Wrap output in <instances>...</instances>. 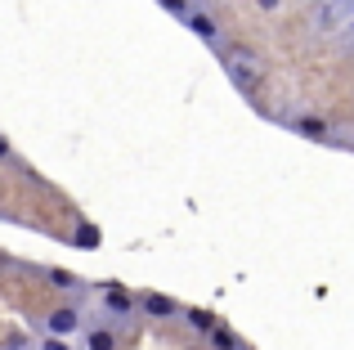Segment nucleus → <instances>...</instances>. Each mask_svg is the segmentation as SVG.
<instances>
[{
	"label": "nucleus",
	"mask_w": 354,
	"mask_h": 350,
	"mask_svg": "<svg viewBox=\"0 0 354 350\" xmlns=\"http://www.w3.org/2000/svg\"><path fill=\"white\" fill-rule=\"evenodd\" d=\"M81 324H86V315H81V306H72V301L45 315V333H50V337H77Z\"/></svg>",
	"instance_id": "nucleus-1"
},
{
	"label": "nucleus",
	"mask_w": 354,
	"mask_h": 350,
	"mask_svg": "<svg viewBox=\"0 0 354 350\" xmlns=\"http://www.w3.org/2000/svg\"><path fill=\"white\" fill-rule=\"evenodd\" d=\"M184 27H189L193 36H198L202 45H211V50H220V23L207 14V9H189V18H184Z\"/></svg>",
	"instance_id": "nucleus-2"
},
{
	"label": "nucleus",
	"mask_w": 354,
	"mask_h": 350,
	"mask_svg": "<svg viewBox=\"0 0 354 350\" xmlns=\"http://www.w3.org/2000/svg\"><path fill=\"white\" fill-rule=\"evenodd\" d=\"M229 81H234V86H238V90H242L247 99H256V86H260V68H256L251 59H242V54H238V59H229Z\"/></svg>",
	"instance_id": "nucleus-3"
},
{
	"label": "nucleus",
	"mask_w": 354,
	"mask_h": 350,
	"mask_svg": "<svg viewBox=\"0 0 354 350\" xmlns=\"http://www.w3.org/2000/svg\"><path fill=\"white\" fill-rule=\"evenodd\" d=\"M135 306L144 310L148 319H175V315H180V301L166 297V292H144V297H139Z\"/></svg>",
	"instance_id": "nucleus-4"
},
{
	"label": "nucleus",
	"mask_w": 354,
	"mask_h": 350,
	"mask_svg": "<svg viewBox=\"0 0 354 350\" xmlns=\"http://www.w3.org/2000/svg\"><path fill=\"white\" fill-rule=\"evenodd\" d=\"M292 131H296V135H305V140H328V122H323L319 113H301V117H292Z\"/></svg>",
	"instance_id": "nucleus-5"
},
{
	"label": "nucleus",
	"mask_w": 354,
	"mask_h": 350,
	"mask_svg": "<svg viewBox=\"0 0 354 350\" xmlns=\"http://www.w3.org/2000/svg\"><path fill=\"white\" fill-rule=\"evenodd\" d=\"M81 350H117V333H113V328H90V333H86V342H81Z\"/></svg>",
	"instance_id": "nucleus-6"
},
{
	"label": "nucleus",
	"mask_w": 354,
	"mask_h": 350,
	"mask_svg": "<svg viewBox=\"0 0 354 350\" xmlns=\"http://www.w3.org/2000/svg\"><path fill=\"white\" fill-rule=\"evenodd\" d=\"M104 310L108 315H135V297H126L121 288H108L104 292Z\"/></svg>",
	"instance_id": "nucleus-7"
},
{
	"label": "nucleus",
	"mask_w": 354,
	"mask_h": 350,
	"mask_svg": "<svg viewBox=\"0 0 354 350\" xmlns=\"http://www.w3.org/2000/svg\"><path fill=\"white\" fill-rule=\"evenodd\" d=\"M45 279H50V288L68 292V297H72V292H81V279L72 270H45Z\"/></svg>",
	"instance_id": "nucleus-8"
},
{
	"label": "nucleus",
	"mask_w": 354,
	"mask_h": 350,
	"mask_svg": "<svg viewBox=\"0 0 354 350\" xmlns=\"http://www.w3.org/2000/svg\"><path fill=\"white\" fill-rule=\"evenodd\" d=\"M180 315L189 319L193 333H211V328H216V315H211V310H180Z\"/></svg>",
	"instance_id": "nucleus-9"
},
{
	"label": "nucleus",
	"mask_w": 354,
	"mask_h": 350,
	"mask_svg": "<svg viewBox=\"0 0 354 350\" xmlns=\"http://www.w3.org/2000/svg\"><path fill=\"white\" fill-rule=\"evenodd\" d=\"M207 337H211V346H216V350H238V337H234V333H229V328H220V324H216V328H211V333H207Z\"/></svg>",
	"instance_id": "nucleus-10"
},
{
	"label": "nucleus",
	"mask_w": 354,
	"mask_h": 350,
	"mask_svg": "<svg viewBox=\"0 0 354 350\" xmlns=\"http://www.w3.org/2000/svg\"><path fill=\"white\" fill-rule=\"evenodd\" d=\"M157 5H162L171 18H180V23H184V18H189V9H193V0H157Z\"/></svg>",
	"instance_id": "nucleus-11"
},
{
	"label": "nucleus",
	"mask_w": 354,
	"mask_h": 350,
	"mask_svg": "<svg viewBox=\"0 0 354 350\" xmlns=\"http://www.w3.org/2000/svg\"><path fill=\"white\" fill-rule=\"evenodd\" d=\"M41 350H72V337H50V333H45Z\"/></svg>",
	"instance_id": "nucleus-12"
},
{
	"label": "nucleus",
	"mask_w": 354,
	"mask_h": 350,
	"mask_svg": "<svg viewBox=\"0 0 354 350\" xmlns=\"http://www.w3.org/2000/svg\"><path fill=\"white\" fill-rule=\"evenodd\" d=\"M256 5H260V9H265V14H274V9H278V5H283V0H256Z\"/></svg>",
	"instance_id": "nucleus-13"
},
{
	"label": "nucleus",
	"mask_w": 354,
	"mask_h": 350,
	"mask_svg": "<svg viewBox=\"0 0 354 350\" xmlns=\"http://www.w3.org/2000/svg\"><path fill=\"white\" fill-rule=\"evenodd\" d=\"M9 153H14V144H9L5 135H0V158H9Z\"/></svg>",
	"instance_id": "nucleus-14"
}]
</instances>
